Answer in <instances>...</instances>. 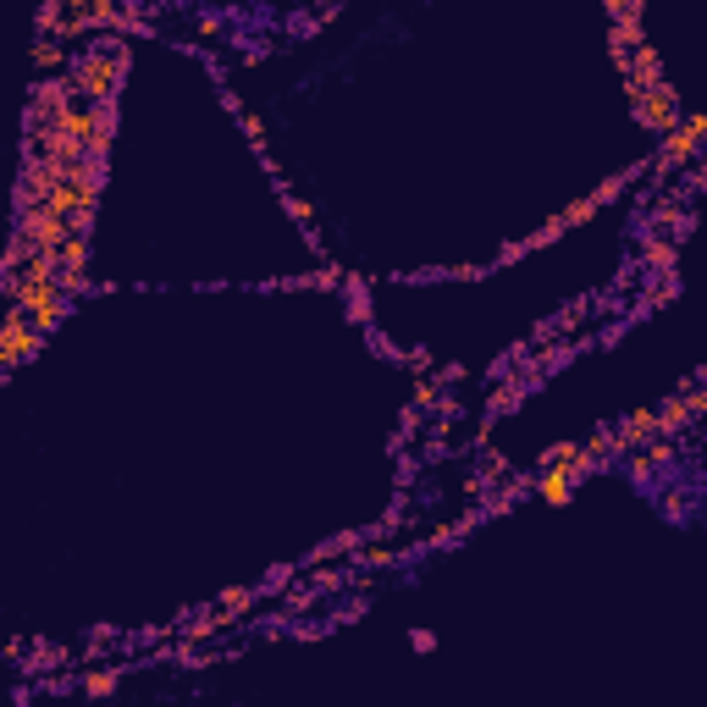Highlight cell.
<instances>
[{"label":"cell","instance_id":"7a4b0ae2","mask_svg":"<svg viewBox=\"0 0 707 707\" xmlns=\"http://www.w3.org/2000/svg\"><path fill=\"white\" fill-rule=\"evenodd\" d=\"M34 349H39V332L28 327V316H23V310H12V305H7V316H0V370L23 365Z\"/></svg>","mask_w":707,"mask_h":707},{"label":"cell","instance_id":"ba28073f","mask_svg":"<svg viewBox=\"0 0 707 707\" xmlns=\"http://www.w3.org/2000/svg\"><path fill=\"white\" fill-rule=\"evenodd\" d=\"M0 316H7V305H0Z\"/></svg>","mask_w":707,"mask_h":707},{"label":"cell","instance_id":"3957f363","mask_svg":"<svg viewBox=\"0 0 707 707\" xmlns=\"http://www.w3.org/2000/svg\"><path fill=\"white\" fill-rule=\"evenodd\" d=\"M630 105H636V116L652 127V133H669L674 122H680V105H674V94L663 89V83H647V89H630Z\"/></svg>","mask_w":707,"mask_h":707},{"label":"cell","instance_id":"8992f818","mask_svg":"<svg viewBox=\"0 0 707 707\" xmlns=\"http://www.w3.org/2000/svg\"><path fill=\"white\" fill-rule=\"evenodd\" d=\"M61 45H67V39L45 34V39H39V50H34V61H39L45 72H61V67H67V50H61Z\"/></svg>","mask_w":707,"mask_h":707},{"label":"cell","instance_id":"6da1fadb","mask_svg":"<svg viewBox=\"0 0 707 707\" xmlns=\"http://www.w3.org/2000/svg\"><path fill=\"white\" fill-rule=\"evenodd\" d=\"M72 94L89 100V105H111L116 83H122V45L116 39H94L78 61H72Z\"/></svg>","mask_w":707,"mask_h":707},{"label":"cell","instance_id":"277c9868","mask_svg":"<svg viewBox=\"0 0 707 707\" xmlns=\"http://www.w3.org/2000/svg\"><path fill=\"white\" fill-rule=\"evenodd\" d=\"M575 476H581V465H563V459H552L547 454V465H541V476H536V492H541V503H570V487H575Z\"/></svg>","mask_w":707,"mask_h":707},{"label":"cell","instance_id":"5b68a950","mask_svg":"<svg viewBox=\"0 0 707 707\" xmlns=\"http://www.w3.org/2000/svg\"><path fill=\"white\" fill-rule=\"evenodd\" d=\"M696 145H702V116H685V122H674V127L663 133V161H669V167H674V161H691Z\"/></svg>","mask_w":707,"mask_h":707},{"label":"cell","instance_id":"52a82bcc","mask_svg":"<svg viewBox=\"0 0 707 707\" xmlns=\"http://www.w3.org/2000/svg\"><path fill=\"white\" fill-rule=\"evenodd\" d=\"M83 691H89V696H111V691H116V674H111V669H94V674H83Z\"/></svg>","mask_w":707,"mask_h":707}]
</instances>
